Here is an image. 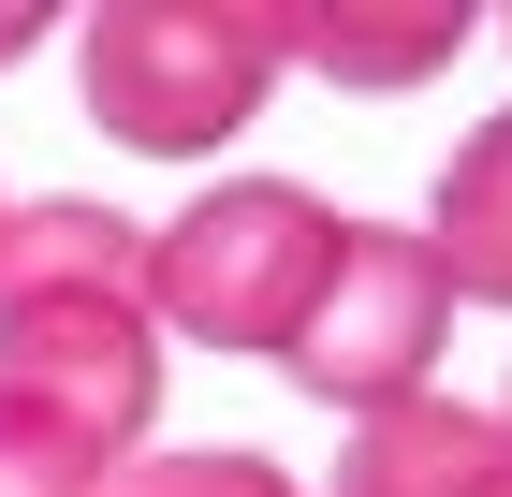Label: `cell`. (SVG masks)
<instances>
[{
    "label": "cell",
    "instance_id": "obj_1",
    "mask_svg": "<svg viewBox=\"0 0 512 497\" xmlns=\"http://www.w3.org/2000/svg\"><path fill=\"white\" fill-rule=\"evenodd\" d=\"M0 395L118 468L161 410L147 322V220L118 205H15L0 220Z\"/></svg>",
    "mask_w": 512,
    "mask_h": 497
},
{
    "label": "cell",
    "instance_id": "obj_2",
    "mask_svg": "<svg viewBox=\"0 0 512 497\" xmlns=\"http://www.w3.org/2000/svg\"><path fill=\"white\" fill-rule=\"evenodd\" d=\"M322 264H337V205L322 191H293V176H220L205 205L147 220V322L278 366L293 322H308V293H322Z\"/></svg>",
    "mask_w": 512,
    "mask_h": 497
},
{
    "label": "cell",
    "instance_id": "obj_3",
    "mask_svg": "<svg viewBox=\"0 0 512 497\" xmlns=\"http://www.w3.org/2000/svg\"><path fill=\"white\" fill-rule=\"evenodd\" d=\"M88 117L147 161H205L278 103V30L249 0H103L74 44Z\"/></svg>",
    "mask_w": 512,
    "mask_h": 497
},
{
    "label": "cell",
    "instance_id": "obj_4",
    "mask_svg": "<svg viewBox=\"0 0 512 497\" xmlns=\"http://www.w3.org/2000/svg\"><path fill=\"white\" fill-rule=\"evenodd\" d=\"M439 322H454V293H439L425 264V234H395V220H337V264H322L308 322H293V381L322 395V410H395V395H425L439 366Z\"/></svg>",
    "mask_w": 512,
    "mask_h": 497
},
{
    "label": "cell",
    "instance_id": "obj_5",
    "mask_svg": "<svg viewBox=\"0 0 512 497\" xmlns=\"http://www.w3.org/2000/svg\"><path fill=\"white\" fill-rule=\"evenodd\" d=\"M337 497H512V424L469 395H395L352 424Z\"/></svg>",
    "mask_w": 512,
    "mask_h": 497
},
{
    "label": "cell",
    "instance_id": "obj_6",
    "mask_svg": "<svg viewBox=\"0 0 512 497\" xmlns=\"http://www.w3.org/2000/svg\"><path fill=\"white\" fill-rule=\"evenodd\" d=\"M264 30H278V74L308 59V74H337V88H425V74H454L483 44V15L469 0H410V15H352V0H337V15H264Z\"/></svg>",
    "mask_w": 512,
    "mask_h": 497
},
{
    "label": "cell",
    "instance_id": "obj_7",
    "mask_svg": "<svg viewBox=\"0 0 512 497\" xmlns=\"http://www.w3.org/2000/svg\"><path fill=\"white\" fill-rule=\"evenodd\" d=\"M425 264H439L454 307H512V103L439 161V191H425Z\"/></svg>",
    "mask_w": 512,
    "mask_h": 497
},
{
    "label": "cell",
    "instance_id": "obj_8",
    "mask_svg": "<svg viewBox=\"0 0 512 497\" xmlns=\"http://www.w3.org/2000/svg\"><path fill=\"white\" fill-rule=\"evenodd\" d=\"M88 497H308L278 454H249V439H220V454H118Z\"/></svg>",
    "mask_w": 512,
    "mask_h": 497
},
{
    "label": "cell",
    "instance_id": "obj_9",
    "mask_svg": "<svg viewBox=\"0 0 512 497\" xmlns=\"http://www.w3.org/2000/svg\"><path fill=\"white\" fill-rule=\"evenodd\" d=\"M88 483H103V454H88V439H59L44 410H15V395H0V497H88Z\"/></svg>",
    "mask_w": 512,
    "mask_h": 497
},
{
    "label": "cell",
    "instance_id": "obj_10",
    "mask_svg": "<svg viewBox=\"0 0 512 497\" xmlns=\"http://www.w3.org/2000/svg\"><path fill=\"white\" fill-rule=\"evenodd\" d=\"M30 44H44V15H30V0H0V59H30Z\"/></svg>",
    "mask_w": 512,
    "mask_h": 497
},
{
    "label": "cell",
    "instance_id": "obj_11",
    "mask_svg": "<svg viewBox=\"0 0 512 497\" xmlns=\"http://www.w3.org/2000/svg\"><path fill=\"white\" fill-rule=\"evenodd\" d=\"M498 424H512V395H498Z\"/></svg>",
    "mask_w": 512,
    "mask_h": 497
},
{
    "label": "cell",
    "instance_id": "obj_12",
    "mask_svg": "<svg viewBox=\"0 0 512 497\" xmlns=\"http://www.w3.org/2000/svg\"><path fill=\"white\" fill-rule=\"evenodd\" d=\"M0 220H15V205H0Z\"/></svg>",
    "mask_w": 512,
    "mask_h": 497
}]
</instances>
